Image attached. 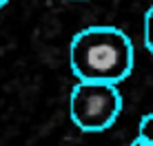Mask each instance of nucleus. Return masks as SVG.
<instances>
[{
    "mask_svg": "<svg viewBox=\"0 0 153 146\" xmlns=\"http://www.w3.org/2000/svg\"><path fill=\"white\" fill-rule=\"evenodd\" d=\"M122 111V95L118 84L107 82H82L73 86L69 95L71 122L84 133H102L118 119Z\"/></svg>",
    "mask_w": 153,
    "mask_h": 146,
    "instance_id": "2",
    "label": "nucleus"
},
{
    "mask_svg": "<svg viewBox=\"0 0 153 146\" xmlns=\"http://www.w3.org/2000/svg\"><path fill=\"white\" fill-rule=\"evenodd\" d=\"M144 44L153 53V4L149 7V11L144 15Z\"/></svg>",
    "mask_w": 153,
    "mask_h": 146,
    "instance_id": "4",
    "label": "nucleus"
},
{
    "mask_svg": "<svg viewBox=\"0 0 153 146\" xmlns=\"http://www.w3.org/2000/svg\"><path fill=\"white\" fill-rule=\"evenodd\" d=\"M133 42L118 27L96 24L78 31L69 46V66L82 82L118 84L133 71Z\"/></svg>",
    "mask_w": 153,
    "mask_h": 146,
    "instance_id": "1",
    "label": "nucleus"
},
{
    "mask_svg": "<svg viewBox=\"0 0 153 146\" xmlns=\"http://www.w3.org/2000/svg\"><path fill=\"white\" fill-rule=\"evenodd\" d=\"M129 146H153V144H146V142H142V139H138V137H135V139H133V142H131Z\"/></svg>",
    "mask_w": 153,
    "mask_h": 146,
    "instance_id": "5",
    "label": "nucleus"
},
{
    "mask_svg": "<svg viewBox=\"0 0 153 146\" xmlns=\"http://www.w3.org/2000/svg\"><path fill=\"white\" fill-rule=\"evenodd\" d=\"M7 2H9V0H0V9H2L4 4H7Z\"/></svg>",
    "mask_w": 153,
    "mask_h": 146,
    "instance_id": "6",
    "label": "nucleus"
},
{
    "mask_svg": "<svg viewBox=\"0 0 153 146\" xmlns=\"http://www.w3.org/2000/svg\"><path fill=\"white\" fill-rule=\"evenodd\" d=\"M138 139L146 144H153V113L144 115L140 119V126H138Z\"/></svg>",
    "mask_w": 153,
    "mask_h": 146,
    "instance_id": "3",
    "label": "nucleus"
}]
</instances>
